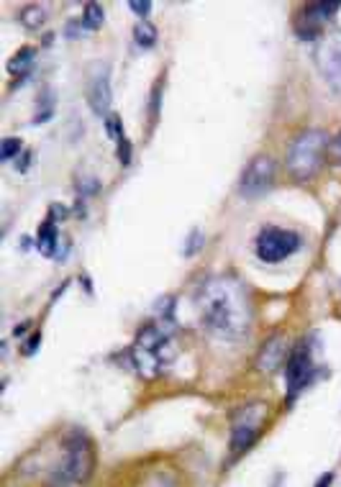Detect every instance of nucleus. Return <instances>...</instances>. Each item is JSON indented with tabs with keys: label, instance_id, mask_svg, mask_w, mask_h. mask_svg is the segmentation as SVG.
<instances>
[{
	"label": "nucleus",
	"instance_id": "f257e3e1",
	"mask_svg": "<svg viewBox=\"0 0 341 487\" xmlns=\"http://www.w3.org/2000/svg\"><path fill=\"white\" fill-rule=\"evenodd\" d=\"M195 311L200 328L221 341H239L252 326L249 298L234 280H205L195 290Z\"/></svg>",
	"mask_w": 341,
	"mask_h": 487
},
{
	"label": "nucleus",
	"instance_id": "f03ea898",
	"mask_svg": "<svg viewBox=\"0 0 341 487\" xmlns=\"http://www.w3.org/2000/svg\"><path fill=\"white\" fill-rule=\"evenodd\" d=\"M95 472V446L82 431H72L64 441L62 459L49 470L44 487H85Z\"/></svg>",
	"mask_w": 341,
	"mask_h": 487
},
{
	"label": "nucleus",
	"instance_id": "7ed1b4c3",
	"mask_svg": "<svg viewBox=\"0 0 341 487\" xmlns=\"http://www.w3.org/2000/svg\"><path fill=\"white\" fill-rule=\"evenodd\" d=\"M175 354H177V349H175L172 334L159 323H149L141 328L134 346H131L134 364L144 377H157L164 367H170Z\"/></svg>",
	"mask_w": 341,
	"mask_h": 487
},
{
	"label": "nucleus",
	"instance_id": "20e7f679",
	"mask_svg": "<svg viewBox=\"0 0 341 487\" xmlns=\"http://www.w3.org/2000/svg\"><path fill=\"white\" fill-rule=\"evenodd\" d=\"M329 154V136L321 128H306L292 139L288 149V172L298 182H308L324 164Z\"/></svg>",
	"mask_w": 341,
	"mask_h": 487
},
{
	"label": "nucleus",
	"instance_id": "39448f33",
	"mask_svg": "<svg viewBox=\"0 0 341 487\" xmlns=\"http://www.w3.org/2000/svg\"><path fill=\"white\" fill-rule=\"evenodd\" d=\"M300 236L290 228H262L259 236L254 241V252L259 257V262H267V264H277V262L288 259L300 249Z\"/></svg>",
	"mask_w": 341,
	"mask_h": 487
},
{
	"label": "nucleus",
	"instance_id": "423d86ee",
	"mask_svg": "<svg viewBox=\"0 0 341 487\" xmlns=\"http://www.w3.org/2000/svg\"><path fill=\"white\" fill-rule=\"evenodd\" d=\"M267 418V408L262 403H249L241 405L234 420H231V454H241L247 452L249 446L254 444L259 431H262V423Z\"/></svg>",
	"mask_w": 341,
	"mask_h": 487
},
{
	"label": "nucleus",
	"instance_id": "0eeeda50",
	"mask_svg": "<svg viewBox=\"0 0 341 487\" xmlns=\"http://www.w3.org/2000/svg\"><path fill=\"white\" fill-rule=\"evenodd\" d=\"M274 175H277V164L270 154H256L252 157L244 172L239 177V193L244 198H259L274 185Z\"/></svg>",
	"mask_w": 341,
	"mask_h": 487
},
{
	"label": "nucleus",
	"instance_id": "6e6552de",
	"mask_svg": "<svg viewBox=\"0 0 341 487\" xmlns=\"http://www.w3.org/2000/svg\"><path fill=\"white\" fill-rule=\"evenodd\" d=\"M87 105L93 110L98 118H108L111 113V98H113V90H111V67L108 65H93L90 67V80H87Z\"/></svg>",
	"mask_w": 341,
	"mask_h": 487
},
{
	"label": "nucleus",
	"instance_id": "1a4fd4ad",
	"mask_svg": "<svg viewBox=\"0 0 341 487\" xmlns=\"http://www.w3.org/2000/svg\"><path fill=\"white\" fill-rule=\"evenodd\" d=\"M313 372V357H311V346L306 341H298L288 354L285 361V382H288V393L298 395L308 385Z\"/></svg>",
	"mask_w": 341,
	"mask_h": 487
},
{
	"label": "nucleus",
	"instance_id": "9d476101",
	"mask_svg": "<svg viewBox=\"0 0 341 487\" xmlns=\"http://www.w3.org/2000/svg\"><path fill=\"white\" fill-rule=\"evenodd\" d=\"M316 67L336 93H341V36L326 39L316 49Z\"/></svg>",
	"mask_w": 341,
	"mask_h": 487
},
{
	"label": "nucleus",
	"instance_id": "9b49d317",
	"mask_svg": "<svg viewBox=\"0 0 341 487\" xmlns=\"http://www.w3.org/2000/svg\"><path fill=\"white\" fill-rule=\"evenodd\" d=\"M285 352H288V341L282 334H274L272 339H267L265 346L256 354V370L259 372H274L285 361Z\"/></svg>",
	"mask_w": 341,
	"mask_h": 487
},
{
	"label": "nucleus",
	"instance_id": "f8f14e48",
	"mask_svg": "<svg viewBox=\"0 0 341 487\" xmlns=\"http://www.w3.org/2000/svg\"><path fill=\"white\" fill-rule=\"evenodd\" d=\"M57 244H60V231H57V221H51L49 216L42 221V226H39V234H36V246H39V252L51 257L54 249H57Z\"/></svg>",
	"mask_w": 341,
	"mask_h": 487
},
{
	"label": "nucleus",
	"instance_id": "ddd939ff",
	"mask_svg": "<svg viewBox=\"0 0 341 487\" xmlns=\"http://www.w3.org/2000/svg\"><path fill=\"white\" fill-rule=\"evenodd\" d=\"M46 6H39V3H28L24 8L18 10V24L28 28V31H36V28H42L46 24Z\"/></svg>",
	"mask_w": 341,
	"mask_h": 487
},
{
	"label": "nucleus",
	"instance_id": "4468645a",
	"mask_svg": "<svg viewBox=\"0 0 341 487\" xmlns=\"http://www.w3.org/2000/svg\"><path fill=\"white\" fill-rule=\"evenodd\" d=\"M157 36H159V31H157V26L146 18V21H139L137 26H134V42L141 46V49H152L154 44H157Z\"/></svg>",
	"mask_w": 341,
	"mask_h": 487
},
{
	"label": "nucleus",
	"instance_id": "2eb2a0df",
	"mask_svg": "<svg viewBox=\"0 0 341 487\" xmlns=\"http://www.w3.org/2000/svg\"><path fill=\"white\" fill-rule=\"evenodd\" d=\"M34 54H36L34 46H24V49H18L16 54H13V57L8 59V65H6L10 75H18V72H21V75H26V69H28V65L34 62Z\"/></svg>",
	"mask_w": 341,
	"mask_h": 487
},
{
	"label": "nucleus",
	"instance_id": "dca6fc26",
	"mask_svg": "<svg viewBox=\"0 0 341 487\" xmlns=\"http://www.w3.org/2000/svg\"><path fill=\"white\" fill-rule=\"evenodd\" d=\"M103 21H105V10H103V6H98V3H87L85 8H82V28H87V31H98L103 26Z\"/></svg>",
	"mask_w": 341,
	"mask_h": 487
},
{
	"label": "nucleus",
	"instance_id": "f3484780",
	"mask_svg": "<svg viewBox=\"0 0 341 487\" xmlns=\"http://www.w3.org/2000/svg\"><path fill=\"white\" fill-rule=\"evenodd\" d=\"M103 123H105V134L111 136L116 144H119L121 139H126V134H123V121L119 118V113H113V110H111V113H108V118H105Z\"/></svg>",
	"mask_w": 341,
	"mask_h": 487
},
{
	"label": "nucleus",
	"instance_id": "a211bd4d",
	"mask_svg": "<svg viewBox=\"0 0 341 487\" xmlns=\"http://www.w3.org/2000/svg\"><path fill=\"white\" fill-rule=\"evenodd\" d=\"M21 149H24L21 139H16V136H8V139H3V144H0V160L10 162L13 157H16V154H21Z\"/></svg>",
	"mask_w": 341,
	"mask_h": 487
},
{
	"label": "nucleus",
	"instance_id": "6ab92c4d",
	"mask_svg": "<svg viewBox=\"0 0 341 487\" xmlns=\"http://www.w3.org/2000/svg\"><path fill=\"white\" fill-rule=\"evenodd\" d=\"M146 487H177V482L167 472H154L152 477L146 479Z\"/></svg>",
	"mask_w": 341,
	"mask_h": 487
},
{
	"label": "nucleus",
	"instance_id": "aec40b11",
	"mask_svg": "<svg viewBox=\"0 0 341 487\" xmlns=\"http://www.w3.org/2000/svg\"><path fill=\"white\" fill-rule=\"evenodd\" d=\"M159 93H162V80H159V83H157V85L152 87V103H149V116H152V126L157 123V118H159V101H162V98H159Z\"/></svg>",
	"mask_w": 341,
	"mask_h": 487
},
{
	"label": "nucleus",
	"instance_id": "412c9836",
	"mask_svg": "<svg viewBox=\"0 0 341 487\" xmlns=\"http://www.w3.org/2000/svg\"><path fill=\"white\" fill-rule=\"evenodd\" d=\"M116 149H119V162L123 164V167H128V164H131V157H134L131 142H128V139H121V142L116 144Z\"/></svg>",
	"mask_w": 341,
	"mask_h": 487
},
{
	"label": "nucleus",
	"instance_id": "4be33fe9",
	"mask_svg": "<svg viewBox=\"0 0 341 487\" xmlns=\"http://www.w3.org/2000/svg\"><path fill=\"white\" fill-rule=\"evenodd\" d=\"M128 8L134 10L141 21H146V16H149V10H152V0H131L128 3Z\"/></svg>",
	"mask_w": 341,
	"mask_h": 487
},
{
	"label": "nucleus",
	"instance_id": "5701e85b",
	"mask_svg": "<svg viewBox=\"0 0 341 487\" xmlns=\"http://www.w3.org/2000/svg\"><path fill=\"white\" fill-rule=\"evenodd\" d=\"M188 246H185V249H182V252H185V257H193V254L198 252V249H200V246H203V234H200V231H193V234L188 236Z\"/></svg>",
	"mask_w": 341,
	"mask_h": 487
},
{
	"label": "nucleus",
	"instance_id": "b1692460",
	"mask_svg": "<svg viewBox=\"0 0 341 487\" xmlns=\"http://www.w3.org/2000/svg\"><path fill=\"white\" fill-rule=\"evenodd\" d=\"M329 157H331L336 164H341V131L329 142Z\"/></svg>",
	"mask_w": 341,
	"mask_h": 487
},
{
	"label": "nucleus",
	"instance_id": "393cba45",
	"mask_svg": "<svg viewBox=\"0 0 341 487\" xmlns=\"http://www.w3.org/2000/svg\"><path fill=\"white\" fill-rule=\"evenodd\" d=\"M39 346H42V331H36L34 336L26 341V344H24V354H26V357H34Z\"/></svg>",
	"mask_w": 341,
	"mask_h": 487
},
{
	"label": "nucleus",
	"instance_id": "a878e982",
	"mask_svg": "<svg viewBox=\"0 0 341 487\" xmlns=\"http://www.w3.org/2000/svg\"><path fill=\"white\" fill-rule=\"evenodd\" d=\"M331 482H333V472H324V475L316 479V485L313 487H331Z\"/></svg>",
	"mask_w": 341,
	"mask_h": 487
},
{
	"label": "nucleus",
	"instance_id": "bb28decb",
	"mask_svg": "<svg viewBox=\"0 0 341 487\" xmlns=\"http://www.w3.org/2000/svg\"><path fill=\"white\" fill-rule=\"evenodd\" d=\"M26 331H28V321H24L21 326L13 328V334H16V336H21V334H26Z\"/></svg>",
	"mask_w": 341,
	"mask_h": 487
}]
</instances>
